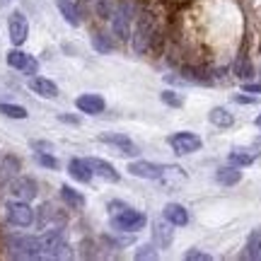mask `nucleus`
Segmentation results:
<instances>
[{
  "instance_id": "nucleus-31",
  "label": "nucleus",
  "mask_w": 261,
  "mask_h": 261,
  "mask_svg": "<svg viewBox=\"0 0 261 261\" xmlns=\"http://www.w3.org/2000/svg\"><path fill=\"white\" fill-rule=\"evenodd\" d=\"M136 259H158V254L152 252V244H143L136 252Z\"/></svg>"
},
{
  "instance_id": "nucleus-29",
  "label": "nucleus",
  "mask_w": 261,
  "mask_h": 261,
  "mask_svg": "<svg viewBox=\"0 0 261 261\" xmlns=\"http://www.w3.org/2000/svg\"><path fill=\"white\" fill-rule=\"evenodd\" d=\"M34 160H37V165H41V167L58 169V160L54 158V155H48V152H37V155H34Z\"/></svg>"
},
{
  "instance_id": "nucleus-5",
  "label": "nucleus",
  "mask_w": 261,
  "mask_h": 261,
  "mask_svg": "<svg viewBox=\"0 0 261 261\" xmlns=\"http://www.w3.org/2000/svg\"><path fill=\"white\" fill-rule=\"evenodd\" d=\"M5 211H8L10 225H15V227H29L34 223V211L29 208L27 201H10Z\"/></svg>"
},
{
  "instance_id": "nucleus-20",
  "label": "nucleus",
  "mask_w": 261,
  "mask_h": 261,
  "mask_svg": "<svg viewBox=\"0 0 261 261\" xmlns=\"http://www.w3.org/2000/svg\"><path fill=\"white\" fill-rule=\"evenodd\" d=\"M61 198H63L65 205H70L73 211H83L85 198H83L80 194H77V191H75L73 187H68V184H65V187H61Z\"/></svg>"
},
{
  "instance_id": "nucleus-15",
  "label": "nucleus",
  "mask_w": 261,
  "mask_h": 261,
  "mask_svg": "<svg viewBox=\"0 0 261 261\" xmlns=\"http://www.w3.org/2000/svg\"><path fill=\"white\" fill-rule=\"evenodd\" d=\"M87 165H90V169H92L94 174H99L102 179H107V181H119V172L109 165V162H104V160H99V158H90L87 160Z\"/></svg>"
},
{
  "instance_id": "nucleus-10",
  "label": "nucleus",
  "mask_w": 261,
  "mask_h": 261,
  "mask_svg": "<svg viewBox=\"0 0 261 261\" xmlns=\"http://www.w3.org/2000/svg\"><path fill=\"white\" fill-rule=\"evenodd\" d=\"M162 172L165 167L155 165V162H130L128 165V174L138 179H162Z\"/></svg>"
},
{
  "instance_id": "nucleus-1",
  "label": "nucleus",
  "mask_w": 261,
  "mask_h": 261,
  "mask_svg": "<svg viewBox=\"0 0 261 261\" xmlns=\"http://www.w3.org/2000/svg\"><path fill=\"white\" fill-rule=\"evenodd\" d=\"M158 37V27H155V19L152 15H140L136 32H133V46L138 54H148L152 48V41Z\"/></svg>"
},
{
  "instance_id": "nucleus-16",
  "label": "nucleus",
  "mask_w": 261,
  "mask_h": 261,
  "mask_svg": "<svg viewBox=\"0 0 261 261\" xmlns=\"http://www.w3.org/2000/svg\"><path fill=\"white\" fill-rule=\"evenodd\" d=\"M162 213H165V220L172 223V225H187L189 223L187 208H184V205H179V203H167Z\"/></svg>"
},
{
  "instance_id": "nucleus-7",
  "label": "nucleus",
  "mask_w": 261,
  "mask_h": 261,
  "mask_svg": "<svg viewBox=\"0 0 261 261\" xmlns=\"http://www.w3.org/2000/svg\"><path fill=\"white\" fill-rule=\"evenodd\" d=\"M8 29H10V41L15 44V46H22L29 37V22L24 17V12L22 10H15L8 19Z\"/></svg>"
},
{
  "instance_id": "nucleus-4",
  "label": "nucleus",
  "mask_w": 261,
  "mask_h": 261,
  "mask_svg": "<svg viewBox=\"0 0 261 261\" xmlns=\"http://www.w3.org/2000/svg\"><path fill=\"white\" fill-rule=\"evenodd\" d=\"M145 223H148L145 215L133 211V208H126V205H123L121 213H116L112 218V227L119 230V232H138V230L145 227Z\"/></svg>"
},
{
  "instance_id": "nucleus-2",
  "label": "nucleus",
  "mask_w": 261,
  "mask_h": 261,
  "mask_svg": "<svg viewBox=\"0 0 261 261\" xmlns=\"http://www.w3.org/2000/svg\"><path fill=\"white\" fill-rule=\"evenodd\" d=\"M8 247L15 259H41V242H39V237H10Z\"/></svg>"
},
{
  "instance_id": "nucleus-11",
  "label": "nucleus",
  "mask_w": 261,
  "mask_h": 261,
  "mask_svg": "<svg viewBox=\"0 0 261 261\" xmlns=\"http://www.w3.org/2000/svg\"><path fill=\"white\" fill-rule=\"evenodd\" d=\"M10 191H12V196H17L19 201H32L37 196V181L29 177H19L10 184Z\"/></svg>"
},
{
  "instance_id": "nucleus-37",
  "label": "nucleus",
  "mask_w": 261,
  "mask_h": 261,
  "mask_svg": "<svg viewBox=\"0 0 261 261\" xmlns=\"http://www.w3.org/2000/svg\"><path fill=\"white\" fill-rule=\"evenodd\" d=\"M256 126H259V128H261V114H259V116H256Z\"/></svg>"
},
{
  "instance_id": "nucleus-38",
  "label": "nucleus",
  "mask_w": 261,
  "mask_h": 261,
  "mask_svg": "<svg viewBox=\"0 0 261 261\" xmlns=\"http://www.w3.org/2000/svg\"><path fill=\"white\" fill-rule=\"evenodd\" d=\"M10 0H0V8H3V5H8Z\"/></svg>"
},
{
  "instance_id": "nucleus-23",
  "label": "nucleus",
  "mask_w": 261,
  "mask_h": 261,
  "mask_svg": "<svg viewBox=\"0 0 261 261\" xmlns=\"http://www.w3.org/2000/svg\"><path fill=\"white\" fill-rule=\"evenodd\" d=\"M54 218H56L58 223H63V218L56 213V208H54L51 203H46V205H41V208H39V227H46L48 220H54Z\"/></svg>"
},
{
  "instance_id": "nucleus-34",
  "label": "nucleus",
  "mask_w": 261,
  "mask_h": 261,
  "mask_svg": "<svg viewBox=\"0 0 261 261\" xmlns=\"http://www.w3.org/2000/svg\"><path fill=\"white\" fill-rule=\"evenodd\" d=\"M58 119H61V121H65V123H77V121H80L77 116H70V114H58Z\"/></svg>"
},
{
  "instance_id": "nucleus-13",
  "label": "nucleus",
  "mask_w": 261,
  "mask_h": 261,
  "mask_svg": "<svg viewBox=\"0 0 261 261\" xmlns=\"http://www.w3.org/2000/svg\"><path fill=\"white\" fill-rule=\"evenodd\" d=\"M68 172H70V177L77 179L80 184H90L92 177H94V172L90 169L87 160H77V158H73L70 162H68Z\"/></svg>"
},
{
  "instance_id": "nucleus-27",
  "label": "nucleus",
  "mask_w": 261,
  "mask_h": 261,
  "mask_svg": "<svg viewBox=\"0 0 261 261\" xmlns=\"http://www.w3.org/2000/svg\"><path fill=\"white\" fill-rule=\"evenodd\" d=\"M92 46H94V51H99V54H109V51H112V41H109L107 34H94Z\"/></svg>"
},
{
  "instance_id": "nucleus-21",
  "label": "nucleus",
  "mask_w": 261,
  "mask_h": 261,
  "mask_svg": "<svg viewBox=\"0 0 261 261\" xmlns=\"http://www.w3.org/2000/svg\"><path fill=\"white\" fill-rule=\"evenodd\" d=\"M244 256L247 259H259L261 256V230H254L247 240V247H244Z\"/></svg>"
},
{
  "instance_id": "nucleus-9",
  "label": "nucleus",
  "mask_w": 261,
  "mask_h": 261,
  "mask_svg": "<svg viewBox=\"0 0 261 261\" xmlns=\"http://www.w3.org/2000/svg\"><path fill=\"white\" fill-rule=\"evenodd\" d=\"M8 65L15 68V70H22L24 75H37V70H39L37 58H32L29 54L19 51V48H12L8 54Z\"/></svg>"
},
{
  "instance_id": "nucleus-35",
  "label": "nucleus",
  "mask_w": 261,
  "mask_h": 261,
  "mask_svg": "<svg viewBox=\"0 0 261 261\" xmlns=\"http://www.w3.org/2000/svg\"><path fill=\"white\" fill-rule=\"evenodd\" d=\"M244 92H261V85H252V83H247V85H244Z\"/></svg>"
},
{
  "instance_id": "nucleus-30",
  "label": "nucleus",
  "mask_w": 261,
  "mask_h": 261,
  "mask_svg": "<svg viewBox=\"0 0 261 261\" xmlns=\"http://www.w3.org/2000/svg\"><path fill=\"white\" fill-rule=\"evenodd\" d=\"M15 172H17V160L5 158V162L0 165V179H10Z\"/></svg>"
},
{
  "instance_id": "nucleus-22",
  "label": "nucleus",
  "mask_w": 261,
  "mask_h": 261,
  "mask_svg": "<svg viewBox=\"0 0 261 261\" xmlns=\"http://www.w3.org/2000/svg\"><path fill=\"white\" fill-rule=\"evenodd\" d=\"M227 160H230V165H234V167H247V165H252L254 160H256V155L247 152V150H232L227 155Z\"/></svg>"
},
{
  "instance_id": "nucleus-24",
  "label": "nucleus",
  "mask_w": 261,
  "mask_h": 261,
  "mask_svg": "<svg viewBox=\"0 0 261 261\" xmlns=\"http://www.w3.org/2000/svg\"><path fill=\"white\" fill-rule=\"evenodd\" d=\"M0 114L3 116H10V119H27L29 114L24 107H19V104H0Z\"/></svg>"
},
{
  "instance_id": "nucleus-17",
  "label": "nucleus",
  "mask_w": 261,
  "mask_h": 261,
  "mask_svg": "<svg viewBox=\"0 0 261 261\" xmlns=\"http://www.w3.org/2000/svg\"><path fill=\"white\" fill-rule=\"evenodd\" d=\"M215 179H218V184H223V187H234V184H240V179H242V172L240 167H220L215 172Z\"/></svg>"
},
{
  "instance_id": "nucleus-12",
  "label": "nucleus",
  "mask_w": 261,
  "mask_h": 261,
  "mask_svg": "<svg viewBox=\"0 0 261 261\" xmlns=\"http://www.w3.org/2000/svg\"><path fill=\"white\" fill-rule=\"evenodd\" d=\"M75 107L83 114H102L107 104H104V99L99 94H80V97L75 99Z\"/></svg>"
},
{
  "instance_id": "nucleus-18",
  "label": "nucleus",
  "mask_w": 261,
  "mask_h": 261,
  "mask_svg": "<svg viewBox=\"0 0 261 261\" xmlns=\"http://www.w3.org/2000/svg\"><path fill=\"white\" fill-rule=\"evenodd\" d=\"M56 5L70 27H80V12H77V8H75L70 0H56Z\"/></svg>"
},
{
  "instance_id": "nucleus-32",
  "label": "nucleus",
  "mask_w": 261,
  "mask_h": 261,
  "mask_svg": "<svg viewBox=\"0 0 261 261\" xmlns=\"http://www.w3.org/2000/svg\"><path fill=\"white\" fill-rule=\"evenodd\" d=\"M184 259H187V261H211V254L198 252V249H191V252L184 254Z\"/></svg>"
},
{
  "instance_id": "nucleus-6",
  "label": "nucleus",
  "mask_w": 261,
  "mask_h": 261,
  "mask_svg": "<svg viewBox=\"0 0 261 261\" xmlns=\"http://www.w3.org/2000/svg\"><path fill=\"white\" fill-rule=\"evenodd\" d=\"M169 145L177 155H191L196 150H201V138L191 130H179V133L169 136Z\"/></svg>"
},
{
  "instance_id": "nucleus-33",
  "label": "nucleus",
  "mask_w": 261,
  "mask_h": 261,
  "mask_svg": "<svg viewBox=\"0 0 261 261\" xmlns=\"http://www.w3.org/2000/svg\"><path fill=\"white\" fill-rule=\"evenodd\" d=\"M32 148L39 150V152H51V150H54V145H51V143H46V140H34V143H32Z\"/></svg>"
},
{
  "instance_id": "nucleus-19",
  "label": "nucleus",
  "mask_w": 261,
  "mask_h": 261,
  "mask_svg": "<svg viewBox=\"0 0 261 261\" xmlns=\"http://www.w3.org/2000/svg\"><path fill=\"white\" fill-rule=\"evenodd\" d=\"M208 119H211V123L213 126H218V128H227V126H232V114L227 112V109H223V107H215V109H211V114H208Z\"/></svg>"
},
{
  "instance_id": "nucleus-3",
  "label": "nucleus",
  "mask_w": 261,
  "mask_h": 261,
  "mask_svg": "<svg viewBox=\"0 0 261 261\" xmlns=\"http://www.w3.org/2000/svg\"><path fill=\"white\" fill-rule=\"evenodd\" d=\"M133 12H136V5L133 3H121L119 10L114 12L112 17V32L119 41H128L130 37V22H133Z\"/></svg>"
},
{
  "instance_id": "nucleus-28",
  "label": "nucleus",
  "mask_w": 261,
  "mask_h": 261,
  "mask_svg": "<svg viewBox=\"0 0 261 261\" xmlns=\"http://www.w3.org/2000/svg\"><path fill=\"white\" fill-rule=\"evenodd\" d=\"M160 99L167 104V107H174V109H179V107L184 104V99H181V97H179L174 90H165V92L160 94Z\"/></svg>"
},
{
  "instance_id": "nucleus-14",
  "label": "nucleus",
  "mask_w": 261,
  "mask_h": 261,
  "mask_svg": "<svg viewBox=\"0 0 261 261\" xmlns=\"http://www.w3.org/2000/svg\"><path fill=\"white\" fill-rule=\"evenodd\" d=\"M29 90L37 92L39 97H46V99L58 97V85L46 80V77H32V80H29Z\"/></svg>"
},
{
  "instance_id": "nucleus-25",
  "label": "nucleus",
  "mask_w": 261,
  "mask_h": 261,
  "mask_svg": "<svg viewBox=\"0 0 261 261\" xmlns=\"http://www.w3.org/2000/svg\"><path fill=\"white\" fill-rule=\"evenodd\" d=\"M234 75L242 77V80H247V77H252L254 75V68H252V63H249V58L247 56L237 58V63H234Z\"/></svg>"
},
{
  "instance_id": "nucleus-36",
  "label": "nucleus",
  "mask_w": 261,
  "mask_h": 261,
  "mask_svg": "<svg viewBox=\"0 0 261 261\" xmlns=\"http://www.w3.org/2000/svg\"><path fill=\"white\" fill-rule=\"evenodd\" d=\"M234 102H240V104H254L256 99H252V97H234Z\"/></svg>"
},
{
  "instance_id": "nucleus-8",
  "label": "nucleus",
  "mask_w": 261,
  "mask_h": 261,
  "mask_svg": "<svg viewBox=\"0 0 261 261\" xmlns=\"http://www.w3.org/2000/svg\"><path fill=\"white\" fill-rule=\"evenodd\" d=\"M99 143H107V145H114L119 150V155H126V158H138L140 150L138 145L130 138L121 136V133H99Z\"/></svg>"
},
{
  "instance_id": "nucleus-26",
  "label": "nucleus",
  "mask_w": 261,
  "mask_h": 261,
  "mask_svg": "<svg viewBox=\"0 0 261 261\" xmlns=\"http://www.w3.org/2000/svg\"><path fill=\"white\" fill-rule=\"evenodd\" d=\"M155 240H158L160 247H167V244L172 242V230L165 227V223H158L155 225Z\"/></svg>"
}]
</instances>
